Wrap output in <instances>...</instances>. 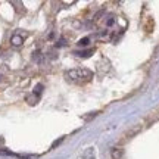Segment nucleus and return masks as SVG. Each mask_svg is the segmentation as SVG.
Segmentation results:
<instances>
[{"mask_svg":"<svg viewBox=\"0 0 159 159\" xmlns=\"http://www.w3.org/2000/svg\"><path fill=\"white\" fill-rule=\"evenodd\" d=\"M11 43L13 46H21L24 43V37H22V35H19V34H15L11 39Z\"/></svg>","mask_w":159,"mask_h":159,"instance_id":"nucleus-2","label":"nucleus"},{"mask_svg":"<svg viewBox=\"0 0 159 159\" xmlns=\"http://www.w3.org/2000/svg\"><path fill=\"white\" fill-rule=\"evenodd\" d=\"M66 80L74 83V84H85L93 78V72L90 69L80 68V69H69L68 72L65 74Z\"/></svg>","mask_w":159,"mask_h":159,"instance_id":"nucleus-1","label":"nucleus"},{"mask_svg":"<svg viewBox=\"0 0 159 159\" xmlns=\"http://www.w3.org/2000/svg\"><path fill=\"white\" fill-rule=\"evenodd\" d=\"M93 52H94V49H91V50H85V52H80L78 55L80 56H83V57H85V56H90Z\"/></svg>","mask_w":159,"mask_h":159,"instance_id":"nucleus-4","label":"nucleus"},{"mask_svg":"<svg viewBox=\"0 0 159 159\" xmlns=\"http://www.w3.org/2000/svg\"><path fill=\"white\" fill-rule=\"evenodd\" d=\"M122 155V150L121 149H112V158L114 159H119Z\"/></svg>","mask_w":159,"mask_h":159,"instance_id":"nucleus-3","label":"nucleus"},{"mask_svg":"<svg viewBox=\"0 0 159 159\" xmlns=\"http://www.w3.org/2000/svg\"><path fill=\"white\" fill-rule=\"evenodd\" d=\"M89 43H90V39H89V37H85V39H81V40H80L78 44L80 46H87Z\"/></svg>","mask_w":159,"mask_h":159,"instance_id":"nucleus-5","label":"nucleus"}]
</instances>
